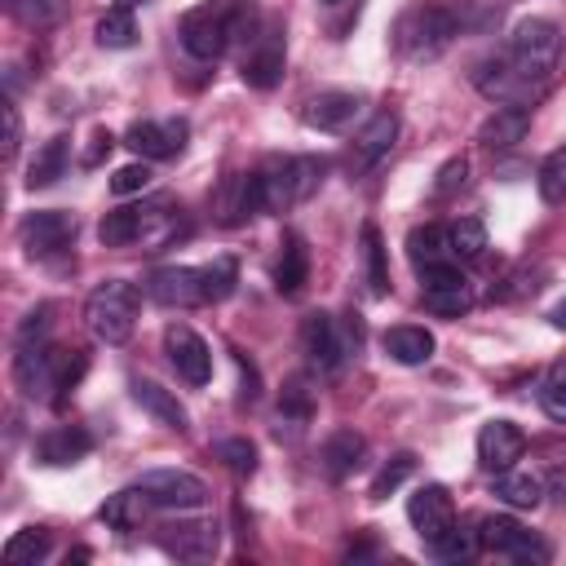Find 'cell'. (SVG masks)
Returning <instances> with one entry per match:
<instances>
[{
	"instance_id": "cell-49",
	"label": "cell",
	"mask_w": 566,
	"mask_h": 566,
	"mask_svg": "<svg viewBox=\"0 0 566 566\" xmlns=\"http://www.w3.org/2000/svg\"><path fill=\"white\" fill-rule=\"evenodd\" d=\"M111 146H115V137H111V133H106V128H97V133H93V150H88V155H84V164H88V168H93V164H97V159H102V155H111Z\"/></svg>"
},
{
	"instance_id": "cell-2",
	"label": "cell",
	"mask_w": 566,
	"mask_h": 566,
	"mask_svg": "<svg viewBox=\"0 0 566 566\" xmlns=\"http://www.w3.org/2000/svg\"><path fill=\"white\" fill-rule=\"evenodd\" d=\"M464 27V4H416L398 18L394 44L411 62H433Z\"/></svg>"
},
{
	"instance_id": "cell-52",
	"label": "cell",
	"mask_w": 566,
	"mask_h": 566,
	"mask_svg": "<svg viewBox=\"0 0 566 566\" xmlns=\"http://www.w3.org/2000/svg\"><path fill=\"white\" fill-rule=\"evenodd\" d=\"M119 4H124V9H137V4H146V0H119Z\"/></svg>"
},
{
	"instance_id": "cell-25",
	"label": "cell",
	"mask_w": 566,
	"mask_h": 566,
	"mask_svg": "<svg viewBox=\"0 0 566 566\" xmlns=\"http://www.w3.org/2000/svg\"><path fill=\"white\" fill-rule=\"evenodd\" d=\"M531 128V106H495L482 128H478V142L491 146V150H504V146H517Z\"/></svg>"
},
{
	"instance_id": "cell-32",
	"label": "cell",
	"mask_w": 566,
	"mask_h": 566,
	"mask_svg": "<svg viewBox=\"0 0 566 566\" xmlns=\"http://www.w3.org/2000/svg\"><path fill=\"white\" fill-rule=\"evenodd\" d=\"M363 270H367V292L389 296V252H385V239L371 221L363 226Z\"/></svg>"
},
{
	"instance_id": "cell-13",
	"label": "cell",
	"mask_w": 566,
	"mask_h": 566,
	"mask_svg": "<svg viewBox=\"0 0 566 566\" xmlns=\"http://www.w3.org/2000/svg\"><path fill=\"white\" fill-rule=\"evenodd\" d=\"M186 137H190L186 119H137L124 133V146L142 159H172V155H181Z\"/></svg>"
},
{
	"instance_id": "cell-39",
	"label": "cell",
	"mask_w": 566,
	"mask_h": 566,
	"mask_svg": "<svg viewBox=\"0 0 566 566\" xmlns=\"http://www.w3.org/2000/svg\"><path fill=\"white\" fill-rule=\"evenodd\" d=\"M239 283V261L234 256H217L212 265H203V301H226Z\"/></svg>"
},
{
	"instance_id": "cell-40",
	"label": "cell",
	"mask_w": 566,
	"mask_h": 566,
	"mask_svg": "<svg viewBox=\"0 0 566 566\" xmlns=\"http://www.w3.org/2000/svg\"><path fill=\"white\" fill-rule=\"evenodd\" d=\"M411 473H416V455H411V451H398V455H394V460L371 478V491H367V495H371V500H385V495H389V491H398Z\"/></svg>"
},
{
	"instance_id": "cell-6",
	"label": "cell",
	"mask_w": 566,
	"mask_h": 566,
	"mask_svg": "<svg viewBox=\"0 0 566 566\" xmlns=\"http://www.w3.org/2000/svg\"><path fill=\"white\" fill-rule=\"evenodd\" d=\"M137 486L155 509H168V513H190V509H203V500H208L203 478H195L186 469H146L137 478Z\"/></svg>"
},
{
	"instance_id": "cell-41",
	"label": "cell",
	"mask_w": 566,
	"mask_h": 566,
	"mask_svg": "<svg viewBox=\"0 0 566 566\" xmlns=\"http://www.w3.org/2000/svg\"><path fill=\"white\" fill-rule=\"evenodd\" d=\"M217 460H221L230 473H239V478H252V473H256V447H252L248 438H221V442H217Z\"/></svg>"
},
{
	"instance_id": "cell-20",
	"label": "cell",
	"mask_w": 566,
	"mask_h": 566,
	"mask_svg": "<svg viewBox=\"0 0 566 566\" xmlns=\"http://www.w3.org/2000/svg\"><path fill=\"white\" fill-rule=\"evenodd\" d=\"M358 106H363L358 93L327 88V93H318V97L305 102V124H310V128H323V133H340V128L358 115Z\"/></svg>"
},
{
	"instance_id": "cell-3",
	"label": "cell",
	"mask_w": 566,
	"mask_h": 566,
	"mask_svg": "<svg viewBox=\"0 0 566 566\" xmlns=\"http://www.w3.org/2000/svg\"><path fill=\"white\" fill-rule=\"evenodd\" d=\"M84 323L97 340L106 345H124L137 327V287L124 283V279H106L88 292L84 301Z\"/></svg>"
},
{
	"instance_id": "cell-42",
	"label": "cell",
	"mask_w": 566,
	"mask_h": 566,
	"mask_svg": "<svg viewBox=\"0 0 566 566\" xmlns=\"http://www.w3.org/2000/svg\"><path fill=\"white\" fill-rule=\"evenodd\" d=\"M429 548H433V557H438V562H464V557H473L478 539H473L469 531L451 526V531H447V535H438V539H433Z\"/></svg>"
},
{
	"instance_id": "cell-34",
	"label": "cell",
	"mask_w": 566,
	"mask_h": 566,
	"mask_svg": "<svg viewBox=\"0 0 566 566\" xmlns=\"http://www.w3.org/2000/svg\"><path fill=\"white\" fill-rule=\"evenodd\" d=\"M420 296H424V310L438 314V318H460V314H469V305H473L469 279H464V283H447V287H420Z\"/></svg>"
},
{
	"instance_id": "cell-4",
	"label": "cell",
	"mask_w": 566,
	"mask_h": 566,
	"mask_svg": "<svg viewBox=\"0 0 566 566\" xmlns=\"http://www.w3.org/2000/svg\"><path fill=\"white\" fill-rule=\"evenodd\" d=\"M177 35H181V49L199 62H217L230 44H234V27H230V0H208V4H195L181 13L177 22Z\"/></svg>"
},
{
	"instance_id": "cell-15",
	"label": "cell",
	"mask_w": 566,
	"mask_h": 566,
	"mask_svg": "<svg viewBox=\"0 0 566 566\" xmlns=\"http://www.w3.org/2000/svg\"><path fill=\"white\" fill-rule=\"evenodd\" d=\"M283 62H287V49H283V31L279 27H265L252 44H248V53H243V80L252 84V88H274L279 80H283Z\"/></svg>"
},
{
	"instance_id": "cell-29",
	"label": "cell",
	"mask_w": 566,
	"mask_h": 566,
	"mask_svg": "<svg viewBox=\"0 0 566 566\" xmlns=\"http://www.w3.org/2000/svg\"><path fill=\"white\" fill-rule=\"evenodd\" d=\"M495 495H500L509 509H539V500H544V478L531 473V469H500V473H495Z\"/></svg>"
},
{
	"instance_id": "cell-33",
	"label": "cell",
	"mask_w": 566,
	"mask_h": 566,
	"mask_svg": "<svg viewBox=\"0 0 566 566\" xmlns=\"http://www.w3.org/2000/svg\"><path fill=\"white\" fill-rule=\"evenodd\" d=\"M310 420H314V394L305 389L301 376H292V380L283 385V398H279V429L287 424L292 433H301Z\"/></svg>"
},
{
	"instance_id": "cell-10",
	"label": "cell",
	"mask_w": 566,
	"mask_h": 566,
	"mask_svg": "<svg viewBox=\"0 0 566 566\" xmlns=\"http://www.w3.org/2000/svg\"><path fill=\"white\" fill-rule=\"evenodd\" d=\"M473 84H478L486 97L504 102V106H531V102H539V93H544V84H539V80H531V75H522L509 57L482 62V66H478V75H473Z\"/></svg>"
},
{
	"instance_id": "cell-31",
	"label": "cell",
	"mask_w": 566,
	"mask_h": 566,
	"mask_svg": "<svg viewBox=\"0 0 566 566\" xmlns=\"http://www.w3.org/2000/svg\"><path fill=\"white\" fill-rule=\"evenodd\" d=\"M146 495H142V486H128V491H115V495H106V504L97 509V517L111 526V531H133V526H142V513H146Z\"/></svg>"
},
{
	"instance_id": "cell-23",
	"label": "cell",
	"mask_w": 566,
	"mask_h": 566,
	"mask_svg": "<svg viewBox=\"0 0 566 566\" xmlns=\"http://www.w3.org/2000/svg\"><path fill=\"white\" fill-rule=\"evenodd\" d=\"M305 283H310V248L296 230H287L283 248H279V261H274V287L283 296H301Z\"/></svg>"
},
{
	"instance_id": "cell-43",
	"label": "cell",
	"mask_w": 566,
	"mask_h": 566,
	"mask_svg": "<svg viewBox=\"0 0 566 566\" xmlns=\"http://www.w3.org/2000/svg\"><path fill=\"white\" fill-rule=\"evenodd\" d=\"M464 177H469V159H464V155H451V159L438 168V177H433V195H438V199L455 195V190L464 186Z\"/></svg>"
},
{
	"instance_id": "cell-38",
	"label": "cell",
	"mask_w": 566,
	"mask_h": 566,
	"mask_svg": "<svg viewBox=\"0 0 566 566\" xmlns=\"http://www.w3.org/2000/svg\"><path fill=\"white\" fill-rule=\"evenodd\" d=\"M451 256H460V261H478L482 252H486V226L478 221V217H460V221H451Z\"/></svg>"
},
{
	"instance_id": "cell-45",
	"label": "cell",
	"mask_w": 566,
	"mask_h": 566,
	"mask_svg": "<svg viewBox=\"0 0 566 566\" xmlns=\"http://www.w3.org/2000/svg\"><path fill=\"white\" fill-rule=\"evenodd\" d=\"M13 9H18V18L31 22V27H49V22L62 18V0H13Z\"/></svg>"
},
{
	"instance_id": "cell-28",
	"label": "cell",
	"mask_w": 566,
	"mask_h": 566,
	"mask_svg": "<svg viewBox=\"0 0 566 566\" xmlns=\"http://www.w3.org/2000/svg\"><path fill=\"white\" fill-rule=\"evenodd\" d=\"M66 164H71V137L57 133V137H49V142L35 150V159H31V168H27V190L53 186V181L66 172Z\"/></svg>"
},
{
	"instance_id": "cell-48",
	"label": "cell",
	"mask_w": 566,
	"mask_h": 566,
	"mask_svg": "<svg viewBox=\"0 0 566 566\" xmlns=\"http://www.w3.org/2000/svg\"><path fill=\"white\" fill-rule=\"evenodd\" d=\"M0 115H4V159H13V155H18V142H22V119H18L13 97H4Z\"/></svg>"
},
{
	"instance_id": "cell-37",
	"label": "cell",
	"mask_w": 566,
	"mask_h": 566,
	"mask_svg": "<svg viewBox=\"0 0 566 566\" xmlns=\"http://www.w3.org/2000/svg\"><path fill=\"white\" fill-rule=\"evenodd\" d=\"M97 44L102 49H128L133 40H137V22H133V9H124V4H115V9H106L102 18H97Z\"/></svg>"
},
{
	"instance_id": "cell-26",
	"label": "cell",
	"mask_w": 566,
	"mask_h": 566,
	"mask_svg": "<svg viewBox=\"0 0 566 566\" xmlns=\"http://www.w3.org/2000/svg\"><path fill=\"white\" fill-rule=\"evenodd\" d=\"M394 142H398V115H394V111L371 115V124L354 137V168H371V164H380V159L394 150Z\"/></svg>"
},
{
	"instance_id": "cell-46",
	"label": "cell",
	"mask_w": 566,
	"mask_h": 566,
	"mask_svg": "<svg viewBox=\"0 0 566 566\" xmlns=\"http://www.w3.org/2000/svg\"><path fill=\"white\" fill-rule=\"evenodd\" d=\"M146 186H150L146 159H142V164H124V168H115V177H111V190H115V195H137V190H146Z\"/></svg>"
},
{
	"instance_id": "cell-35",
	"label": "cell",
	"mask_w": 566,
	"mask_h": 566,
	"mask_svg": "<svg viewBox=\"0 0 566 566\" xmlns=\"http://www.w3.org/2000/svg\"><path fill=\"white\" fill-rule=\"evenodd\" d=\"M49 531L44 526H27V531H13L4 539V562L9 566H35L40 557H49Z\"/></svg>"
},
{
	"instance_id": "cell-47",
	"label": "cell",
	"mask_w": 566,
	"mask_h": 566,
	"mask_svg": "<svg viewBox=\"0 0 566 566\" xmlns=\"http://www.w3.org/2000/svg\"><path fill=\"white\" fill-rule=\"evenodd\" d=\"M49 323H53V305H35V310L18 323V345H31V340H40V345H44Z\"/></svg>"
},
{
	"instance_id": "cell-53",
	"label": "cell",
	"mask_w": 566,
	"mask_h": 566,
	"mask_svg": "<svg viewBox=\"0 0 566 566\" xmlns=\"http://www.w3.org/2000/svg\"><path fill=\"white\" fill-rule=\"evenodd\" d=\"M323 4H340V0H323Z\"/></svg>"
},
{
	"instance_id": "cell-5",
	"label": "cell",
	"mask_w": 566,
	"mask_h": 566,
	"mask_svg": "<svg viewBox=\"0 0 566 566\" xmlns=\"http://www.w3.org/2000/svg\"><path fill=\"white\" fill-rule=\"evenodd\" d=\"M557 53H562L557 22H548V18H522V22L513 27V35H509V53H504V57H509L522 75L548 84Z\"/></svg>"
},
{
	"instance_id": "cell-12",
	"label": "cell",
	"mask_w": 566,
	"mask_h": 566,
	"mask_svg": "<svg viewBox=\"0 0 566 566\" xmlns=\"http://www.w3.org/2000/svg\"><path fill=\"white\" fill-rule=\"evenodd\" d=\"M407 522L416 526V535L424 544H433L438 535H447L455 526V500L442 482H424L411 500H407Z\"/></svg>"
},
{
	"instance_id": "cell-1",
	"label": "cell",
	"mask_w": 566,
	"mask_h": 566,
	"mask_svg": "<svg viewBox=\"0 0 566 566\" xmlns=\"http://www.w3.org/2000/svg\"><path fill=\"white\" fill-rule=\"evenodd\" d=\"M327 172V159L314 155H265L252 177L261 195V212H287L292 203H305Z\"/></svg>"
},
{
	"instance_id": "cell-27",
	"label": "cell",
	"mask_w": 566,
	"mask_h": 566,
	"mask_svg": "<svg viewBox=\"0 0 566 566\" xmlns=\"http://www.w3.org/2000/svg\"><path fill=\"white\" fill-rule=\"evenodd\" d=\"M380 349L402 367H420V363L433 358V336L424 327H416V323H398V327H385Z\"/></svg>"
},
{
	"instance_id": "cell-36",
	"label": "cell",
	"mask_w": 566,
	"mask_h": 566,
	"mask_svg": "<svg viewBox=\"0 0 566 566\" xmlns=\"http://www.w3.org/2000/svg\"><path fill=\"white\" fill-rule=\"evenodd\" d=\"M535 186H539V199L548 208H562L566 203V146H557V150L544 155V164L535 172Z\"/></svg>"
},
{
	"instance_id": "cell-44",
	"label": "cell",
	"mask_w": 566,
	"mask_h": 566,
	"mask_svg": "<svg viewBox=\"0 0 566 566\" xmlns=\"http://www.w3.org/2000/svg\"><path fill=\"white\" fill-rule=\"evenodd\" d=\"M539 407L548 411V420H562L566 424V371H553L539 389Z\"/></svg>"
},
{
	"instance_id": "cell-17",
	"label": "cell",
	"mask_w": 566,
	"mask_h": 566,
	"mask_svg": "<svg viewBox=\"0 0 566 566\" xmlns=\"http://www.w3.org/2000/svg\"><path fill=\"white\" fill-rule=\"evenodd\" d=\"M522 451H526V433L513 420H486L478 429V464L486 473L513 469V460H522Z\"/></svg>"
},
{
	"instance_id": "cell-24",
	"label": "cell",
	"mask_w": 566,
	"mask_h": 566,
	"mask_svg": "<svg viewBox=\"0 0 566 566\" xmlns=\"http://www.w3.org/2000/svg\"><path fill=\"white\" fill-rule=\"evenodd\" d=\"M88 451H93V438H88L84 429H71V424L49 429V433L35 438V460H40V464H53V469L75 464V460H84Z\"/></svg>"
},
{
	"instance_id": "cell-9",
	"label": "cell",
	"mask_w": 566,
	"mask_h": 566,
	"mask_svg": "<svg viewBox=\"0 0 566 566\" xmlns=\"http://www.w3.org/2000/svg\"><path fill=\"white\" fill-rule=\"evenodd\" d=\"M66 354L71 349H49L40 340L35 345H18V354H13V380H18V389L27 398H40V394L57 389L62 367H66Z\"/></svg>"
},
{
	"instance_id": "cell-50",
	"label": "cell",
	"mask_w": 566,
	"mask_h": 566,
	"mask_svg": "<svg viewBox=\"0 0 566 566\" xmlns=\"http://www.w3.org/2000/svg\"><path fill=\"white\" fill-rule=\"evenodd\" d=\"M548 318H553V327H562V332H566V301H557V305H553V314H548Z\"/></svg>"
},
{
	"instance_id": "cell-19",
	"label": "cell",
	"mask_w": 566,
	"mask_h": 566,
	"mask_svg": "<svg viewBox=\"0 0 566 566\" xmlns=\"http://www.w3.org/2000/svg\"><path fill=\"white\" fill-rule=\"evenodd\" d=\"M212 212L221 226H243L248 217L261 212V195H256V177L252 172H230L212 199Z\"/></svg>"
},
{
	"instance_id": "cell-8",
	"label": "cell",
	"mask_w": 566,
	"mask_h": 566,
	"mask_svg": "<svg viewBox=\"0 0 566 566\" xmlns=\"http://www.w3.org/2000/svg\"><path fill=\"white\" fill-rule=\"evenodd\" d=\"M478 544L486 553H500V557H513V562H548V548L509 513H491L482 517V531H478Z\"/></svg>"
},
{
	"instance_id": "cell-11",
	"label": "cell",
	"mask_w": 566,
	"mask_h": 566,
	"mask_svg": "<svg viewBox=\"0 0 566 566\" xmlns=\"http://www.w3.org/2000/svg\"><path fill=\"white\" fill-rule=\"evenodd\" d=\"M164 349H168V363L177 367V376L186 385H208L212 380V349H208V340L195 327L172 323L164 332Z\"/></svg>"
},
{
	"instance_id": "cell-16",
	"label": "cell",
	"mask_w": 566,
	"mask_h": 566,
	"mask_svg": "<svg viewBox=\"0 0 566 566\" xmlns=\"http://www.w3.org/2000/svg\"><path fill=\"white\" fill-rule=\"evenodd\" d=\"M75 212H62V208H49V212H31L22 221V248L31 256H53L62 252L71 239H75Z\"/></svg>"
},
{
	"instance_id": "cell-18",
	"label": "cell",
	"mask_w": 566,
	"mask_h": 566,
	"mask_svg": "<svg viewBox=\"0 0 566 566\" xmlns=\"http://www.w3.org/2000/svg\"><path fill=\"white\" fill-rule=\"evenodd\" d=\"M217 522H172V526H159V548L177 562H208L217 553Z\"/></svg>"
},
{
	"instance_id": "cell-7",
	"label": "cell",
	"mask_w": 566,
	"mask_h": 566,
	"mask_svg": "<svg viewBox=\"0 0 566 566\" xmlns=\"http://www.w3.org/2000/svg\"><path fill=\"white\" fill-rule=\"evenodd\" d=\"M349 340L354 336H345L340 323L332 314H323V310L305 314V323H301V349H305L310 367H318V371H340V363L349 358Z\"/></svg>"
},
{
	"instance_id": "cell-51",
	"label": "cell",
	"mask_w": 566,
	"mask_h": 566,
	"mask_svg": "<svg viewBox=\"0 0 566 566\" xmlns=\"http://www.w3.org/2000/svg\"><path fill=\"white\" fill-rule=\"evenodd\" d=\"M88 557H93L88 548H75V553H66V566H71V562H88Z\"/></svg>"
},
{
	"instance_id": "cell-21",
	"label": "cell",
	"mask_w": 566,
	"mask_h": 566,
	"mask_svg": "<svg viewBox=\"0 0 566 566\" xmlns=\"http://www.w3.org/2000/svg\"><path fill=\"white\" fill-rule=\"evenodd\" d=\"M133 402L146 411V416H155L164 429H177V433H186L190 429V416H186V407L177 402V394L172 389H164V385H155V380H133Z\"/></svg>"
},
{
	"instance_id": "cell-14",
	"label": "cell",
	"mask_w": 566,
	"mask_h": 566,
	"mask_svg": "<svg viewBox=\"0 0 566 566\" xmlns=\"http://www.w3.org/2000/svg\"><path fill=\"white\" fill-rule=\"evenodd\" d=\"M146 296L168 305V310H190L203 305V270L195 265H164L146 279Z\"/></svg>"
},
{
	"instance_id": "cell-30",
	"label": "cell",
	"mask_w": 566,
	"mask_h": 566,
	"mask_svg": "<svg viewBox=\"0 0 566 566\" xmlns=\"http://www.w3.org/2000/svg\"><path fill=\"white\" fill-rule=\"evenodd\" d=\"M407 256H411L416 270L438 265V261H451V234L442 226H416L407 234Z\"/></svg>"
},
{
	"instance_id": "cell-22",
	"label": "cell",
	"mask_w": 566,
	"mask_h": 566,
	"mask_svg": "<svg viewBox=\"0 0 566 566\" xmlns=\"http://www.w3.org/2000/svg\"><path fill=\"white\" fill-rule=\"evenodd\" d=\"M363 451H367V438H363L358 429H332L327 442H323V451H318L323 473H327L332 482L349 478V473L363 464Z\"/></svg>"
}]
</instances>
